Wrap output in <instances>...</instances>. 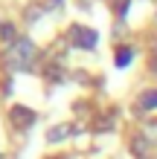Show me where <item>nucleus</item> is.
Returning a JSON list of instances; mask_svg holds the SVG:
<instances>
[{
  "instance_id": "f257e3e1",
  "label": "nucleus",
  "mask_w": 157,
  "mask_h": 159,
  "mask_svg": "<svg viewBox=\"0 0 157 159\" xmlns=\"http://www.w3.org/2000/svg\"><path fill=\"white\" fill-rule=\"evenodd\" d=\"M35 55H38V49H35V43L29 38H17L12 43V49H9V67L12 70H29L35 64Z\"/></svg>"
},
{
  "instance_id": "6e6552de",
  "label": "nucleus",
  "mask_w": 157,
  "mask_h": 159,
  "mask_svg": "<svg viewBox=\"0 0 157 159\" xmlns=\"http://www.w3.org/2000/svg\"><path fill=\"white\" fill-rule=\"evenodd\" d=\"M0 35H3V41H15V26H12V23H3Z\"/></svg>"
},
{
  "instance_id": "f03ea898",
  "label": "nucleus",
  "mask_w": 157,
  "mask_h": 159,
  "mask_svg": "<svg viewBox=\"0 0 157 159\" xmlns=\"http://www.w3.org/2000/svg\"><path fill=\"white\" fill-rule=\"evenodd\" d=\"M70 38H73L76 46H81V49H93L96 41H99V35L93 29H85V26H73V29H70Z\"/></svg>"
},
{
  "instance_id": "20e7f679",
  "label": "nucleus",
  "mask_w": 157,
  "mask_h": 159,
  "mask_svg": "<svg viewBox=\"0 0 157 159\" xmlns=\"http://www.w3.org/2000/svg\"><path fill=\"white\" fill-rule=\"evenodd\" d=\"M140 107L143 110H154L157 107V90H145L140 96Z\"/></svg>"
},
{
  "instance_id": "9d476101",
  "label": "nucleus",
  "mask_w": 157,
  "mask_h": 159,
  "mask_svg": "<svg viewBox=\"0 0 157 159\" xmlns=\"http://www.w3.org/2000/svg\"><path fill=\"white\" fill-rule=\"evenodd\" d=\"M0 159H3V156H0Z\"/></svg>"
},
{
  "instance_id": "0eeeda50",
  "label": "nucleus",
  "mask_w": 157,
  "mask_h": 159,
  "mask_svg": "<svg viewBox=\"0 0 157 159\" xmlns=\"http://www.w3.org/2000/svg\"><path fill=\"white\" fill-rule=\"evenodd\" d=\"M70 136V127L64 125V127H52L50 133H47V142H58V139H67Z\"/></svg>"
},
{
  "instance_id": "423d86ee",
  "label": "nucleus",
  "mask_w": 157,
  "mask_h": 159,
  "mask_svg": "<svg viewBox=\"0 0 157 159\" xmlns=\"http://www.w3.org/2000/svg\"><path fill=\"white\" fill-rule=\"evenodd\" d=\"M131 61H134V49L131 46H122V49L116 52V67H128Z\"/></svg>"
},
{
  "instance_id": "39448f33",
  "label": "nucleus",
  "mask_w": 157,
  "mask_h": 159,
  "mask_svg": "<svg viewBox=\"0 0 157 159\" xmlns=\"http://www.w3.org/2000/svg\"><path fill=\"white\" fill-rule=\"evenodd\" d=\"M131 151H134V156H145V153H149V139H145V136H137L134 139V142H131Z\"/></svg>"
},
{
  "instance_id": "1a4fd4ad",
  "label": "nucleus",
  "mask_w": 157,
  "mask_h": 159,
  "mask_svg": "<svg viewBox=\"0 0 157 159\" xmlns=\"http://www.w3.org/2000/svg\"><path fill=\"white\" fill-rule=\"evenodd\" d=\"M125 6H128V0H116V12L119 15H125Z\"/></svg>"
},
{
  "instance_id": "7ed1b4c3",
  "label": "nucleus",
  "mask_w": 157,
  "mask_h": 159,
  "mask_svg": "<svg viewBox=\"0 0 157 159\" xmlns=\"http://www.w3.org/2000/svg\"><path fill=\"white\" fill-rule=\"evenodd\" d=\"M9 119H12V125H17V127H32L35 125V110H29V107H23V104H15L12 110H9Z\"/></svg>"
}]
</instances>
